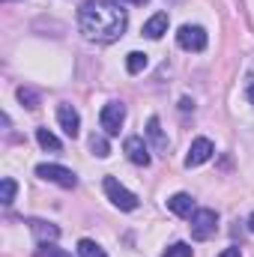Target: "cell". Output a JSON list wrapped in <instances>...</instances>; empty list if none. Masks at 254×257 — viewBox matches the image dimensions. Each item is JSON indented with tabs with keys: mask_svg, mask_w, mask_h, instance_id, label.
I'll use <instances>...</instances> for the list:
<instances>
[{
	"mask_svg": "<svg viewBox=\"0 0 254 257\" xmlns=\"http://www.w3.org/2000/svg\"><path fill=\"white\" fill-rule=\"evenodd\" d=\"M126 9H120V3L114 0H84L78 9V30L87 42H96V45L117 42L126 33Z\"/></svg>",
	"mask_w": 254,
	"mask_h": 257,
	"instance_id": "1",
	"label": "cell"
},
{
	"mask_svg": "<svg viewBox=\"0 0 254 257\" xmlns=\"http://www.w3.org/2000/svg\"><path fill=\"white\" fill-rule=\"evenodd\" d=\"M218 230V212L215 209H194L191 212V239L197 242H206L209 236H215Z\"/></svg>",
	"mask_w": 254,
	"mask_h": 257,
	"instance_id": "2",
	"label": "cell"
},
{
	"mask_svg": "<svg viewBox=\"0 0 254 257\" xmlns=\"http://www.w3.org/2000/svg\"><path fill=\"white\" fill-rule=\"evenodd\" d=\"M102 189L108 194V200L117 206V209H123V212H132V209H138V197L135 192H129L126 186L117 180V177H105V183H102Z\"/></svg>",
	"mask_w": 254,
	"mask_h": 257,
	"instance_id": "3",
	"label": "cell"
},
{
	"mask_svg": "<svg viewBox=\"0 0 254 257\" xmlns=\"http://www.w3.org/2000/svg\"><path fill=\"white\" fill-rule=\"evenodd\" d=\"M36 177L45 180V183H54V186H60V189H75V186H78V177H75L69 168L54 165V162H42V165H36Z\"/></svg>",
	"mask_w": 254,
	"mask_h": 257,
	"instance_id": "4",
	"label": "cell"
},
{
	"mask_svg": "<svg viewBox=\"0 0 254 257\" xmlns=\"http://www.w3.org/2000/svg\"><path fill=\"white\" fill-rule=\"evenodd\" d=\"M206 30L200 27V24H183L180 30H177V45L183 48V51H203L206 48Z\"/></svg>",
	"mask_w": 254,
	"mask_h": 257,
	"instance_id": "5",
	"label": "cell"
},
{
	"mask_svg": "<svg viewBox=\"0 0 254 257\" xmlns=\"http://www.w3.org/2000/svg\"><path fill=\"white\" fill-rule=\"evenodd\" d=\"M99 123L105 128V135H120V128L126 123V105L123 102H108L99 114Z\"/></svg>",
	"mask_w": 254,
	"mask_h": 257,
	"instance_id": "6",
	"label": "cell"
},
{
	"mask_svg": "<svg viewBox=\"0 0 254 257\" xmlns=\"http://www.w3.org/2000/svg\"><path fill=\"white\" fill-rule=\"evenodd\" d=\"M212 153H215V144L209 141V138H194L189 147V156H186V168H200V165H206L209 159H212Z\"/></svg>",
	"mask_w": 254,
	"mask_h": 257,
	"instance_id": "7",
	"label": "cell"
},
{
	"mask_svg": "<svg viewBox=\"0 0 254 257\" xmlns=\"http://www.w3.org/2000/svg\"><path fill=\"white\" fill-rule=\"evenodd\" d=\"M123 153L129 156V162H132V165H141V168H147V165L153 162L150 147H147V144H144V138H138V135H129L126 141H123Z\"/></svg>",
	"mask_w": 254,
	"mask_h": 257,
	"instance_id": "8",
	"label": "cell"
},
{
	"mask_svg": "<svg viewBox=\"0 0 254 257\" xmlns=\"http://www.w3.org/2000/svg\"><path fill=\"white\" fill-rule=\"evenodd\" d=\"M57 123H60V128H63L69 138H78V132H81V114L69 102H60L57 105Z\"/></svg>",
	"mask_w": 254,
	"mask_h": 257,
	"instance_id": "9",
	"label": "cell"
},
{
	"mask_svg": "<svg viewBox=\"0 0 254 257\" xmlns=\"http://www.w3.org/2000/svg\"><path fill=\"white\" fill-rule=\"evenodd\" d=\"M168 24H171V18H168V12H156L153 18H147L144 21V36L147 39H162L165 33H168Z\"/></svg>",
	"mask_w": 254,
	"mask_h": 257,
	"instance_id": "10",
	"label": "cell"
},
{
	"mask_svg": "<svg viewBox=\"0 0 254 257\" xmlns=\"http://www.w3.org/2000/svg\"><path fill=\"white\" fill-rule=\"evenodd\" d=\"M168 209H171L174 215H180V218H191V212H194V200H191V194L177 192L174 197H168Z\"/></svg>",
	"mask_w": 254,
	"mask_h": 257,
	"instance_id": "11",
	"label": "cell"
},
{
	"mask_svg": "<svg viewBox=\"0 0 254 257\" xmlns=\"http://www.w3.org/2000/svg\"><path fill=\"white\" fill-rule=\"evenodd\" d=\"M147 138L153 141V147H156L159 153L168 150V135H165V128L159 123V117H150V120H147Z\"/></svg>",
	"mask_w": 254,
	"mask_h": 257,
	"instance_id": "12",
	"label": "cell"
},
{
	"mask_svg": "<svg viewBox=\"0 0 254 257\" xmlns=\"http://www.w3.org/2000/svg\"><path fill=\"white\" fill-rule=\"evenodd\" d=\"M30 230L36 233L39 242H54V239L60 236V227L51 224V221H30Z\"/></svg>",
	"mask_w": 254,
	"mask_h": 257,
	"instance_id": "13",
	"label": "cell"
},
{
	"mask_svg": "<svg viewBox=\"0 0 254 257\" xmlns=\"http://www.w3.org/2000/svg\"><path fill=\"white\" fill-rule=\"evenodd\" d=\"M36 141H39V147L42 150H51V153H60V138L54 135V132H48V128H36Z\"/></svg>",
	"mask_w": 254,
	"mask_h": 257,
	"instance_id": "14",
	"label": "cell"
},
{
	"mask_svg": "<svg viewBox=\"0 0 254 257\" xmlns=\"http://www.w3.org/2000/svg\"><path fill=\"white\" fill-rule=\"evenodd\" d=\"M147 63H150V60H147L144 51H132V54L126 57V72L129 75H141V72L147 69Z\"/></svg>",
	"mask_w": 254,
	"mask_h": 257,
	"instance_id": "15",
	"label": "cell"
},
{
	"mask_svg": "<svg viewBox=\"0 0 254 257\" xmlns=\"http://www.w3.org/2000/svg\"><path fill=\"white\" fill-rule=\"evenodd\" d=\"M78 257H108V254L96 239H81L78 242Z\"/></svg>",
	"mask_w": 254,
	"mask_h": 257,
	"instance_id": "16",
	"label": "cell"
},
{
	"mask_svg": "<svg viewBox=\"0 0 254 257\" xmlns=\"http://www.w3.org/2000/svg\"><path fill=\"white\" fill-rule=\"evenodd\" d=\"M18 102H21L24 108H30V111H36L42 99H39V93H36V90H30V87H18Z\"/></svg>",
	"mask_w": 254,
	"mask_h": 257,
	"instance_id": "17",
	"label": "cell"
},
{
	"mask_svg": "<svg viewBox=\"0 0 254 257\" xmlns=\"http://www.w3.org/2000/svg\"><path fill=\"white\" fill-rule=\"evenodd\" d=\"M90 150H93V156H99V159H108V156H111V144H108L105 135H93V138H90Z\"/></svg>",
	"mask_w": 254,
	"mask_h": 257,
	"instance_id": "18",
	"label": "cell"
},
{
	"mask_svg": "<svg viewBox=\"0 0 254 257\" xmlns=\"http://www.w3.org/2000/svg\"><path fill=\"white\" fill-rule=\"evenodd\" d=\"M33 257H72V254L66 248H60L57 242H39V248H36Z\"/></svg>",
	"mask_w": 254,
	"mask_h": 257,
	"instance_id": "19",
	"label": "cell"
},
{
	"mask_svg": "<svg viewBox=\"0 0 254 257\" xmlns=\"http://www.w3.org/2000/svg\"><path fill=\"white\" fill-rule=\"evenodd\" d=\"M15 192H18L15 180H12V177H3V183H0V203H3V206H9V203L15 200Z\"/></svg>",
	"mask_w": 254,
	"mask_h": 257,
	"instance_id": "20",
	"label": "cell"
},
{
	"mask_svg": "<svg viewBox=\"0 0 254 257\" xmlns=\"http://www.w3.org/2000/svg\"><path fill=\"white\" fill-rule=\"evenodd\" d=\"M194 251H191L189 242H174V245H168V251L162 257H191Z\"/></svg>",
	"mask_w": 254,
	"mask_h": 257,
	"instance_id": "21",
	"label": "cell"
},
{
	"mask_svg": "<svg viewBox=\"0 0 254 257\" xmlns=\"http://www.w3.org/2000/svg\"><path fill=\"white\" fill-rule=\"evenodd\" d=\"M218 257H242V251H239V248H224Z\"/></svg>",
	"mask_w": 254,
	"mask_h": 257,
	"instance_id": "22",
	"label": "cell"
},
{
	"mask_svg": "<svg viewBox=\"0 0 254 257\" xmlns=\"http://www.w3.org/2000/svg\"><path fill=\"white\" fill-rule=\"evenodd\" d=\"M180 108H183V111H194V102H191V99H183Z\"/></svg>",
	"mask_w": 254,
	"mask_h": 257,
	"instance_id": "23",
	"label": "cell"
},
{
	"mask_svg": "<svg viewBox=\"0 0 254 257\" xmlns=\"http://www.w3.org/2000/svg\"><path fill=\"white\" fill-rule=\"evenodd\" d=\"M120 3H132V6H144L147 0H120Z\"/></svg>",
	"mask_w": 254,
	"mask_h": 257,
	"instance_id": "24",
	"label": "cell"
},
{
	"mask_svg": "<svg viewBox=\"0 0 254 257\" xmlns=\"http://www.w3.org/2000/svg\"><path fill=\"white\" fill-rule=\"evenodd\" d=\"M248 230H251V233H254V212H251V215H248Z\"/></svg>",
	"mask_w": 254,
	"mask_h": 257,
	"instance_id": "25",
	"label": "cell"
},
{
	"mask_svg": "<svg viewBox=\"0 0 254 257\" xmlns=\"http://www.w3.org/2000/svg\"><path fill=\"white\" fill-rule=\"evenodd\" d=\"M248 99L254 102V87H248Z\"/></svg>",
	"mask_w": 254,
	"mask_h": 257,
	"instance_id": "26",
	"label": "cell"
},
{
	"mask_svg": "<svg viewBox=\"0 0 254 257\" xmlns=\"http://www.w3.org/2000/svg\"><path fill=\"white\" fill-rule=\"evenodd\" d=\"M168 3H183V0H168Z\"/></svg>",
	"mask_w": 254,
	"mask_h": 257,
	"instance_id": "27",
	"label": "cell"
}]
</instances>
